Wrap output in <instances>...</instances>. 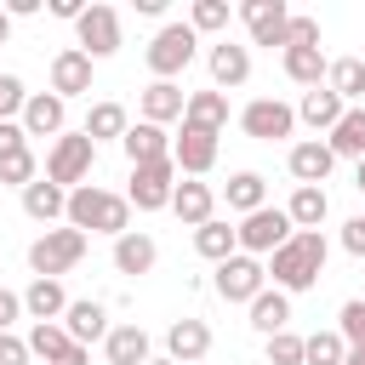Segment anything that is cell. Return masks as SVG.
Masks as SVG:
<instances>
[{
    "label": "cell",
    "instance_id": "obj_25",
    "mask_svg": "<svg viewBox=\"0 0 365 365\" xmlns=\"http://www.w3.org/2000/svg\"><path fill=\"white\" fill-rule=\"evenodd\" d=\"M103 354H108V365H148L154 359V348H148V331L131 319V325H114L108 336H103Z\"/></svg>",
    "mask_w": 365,
    "mask_h": 365
},
{
    "label": "cell",
    "instance_id": "obj_46",
    "mask_svg": "<svg viewBox=\"0 0 365 365\" xmlns=\"http://www.w3.org/2000/svg\"><path fill=\"white\" fill-rule=\"evenodd\" d=\"M342 251L348 257H365V217H348L342 222Z\"/></svg>",
    "mask_w": 365,
    "mask_h": 365
},
{
    "label": "cell",
    "instance_id": "obj_44",
    "mask_svg": "<svg viewBox=\"0 0 365 365\" xmlns=\"http://www.w3.org/2000/svg\"><path fill=\"white\" fill-rule=\"evenodd\" d=\"M29 148V131L17 125V120H0V160H11V154H23Z\"/></svg>",
    "mask_w": 365,
    "mask_h": 365
},
{
    "label": "cell",
    "instance_id": "obj_2",
    "mask_svg": "<svg viewBox=\"0 0 365 365\" xmlns=\"http://www.w3.org/2000/svg\"><path fill=\"white\" fill-rule=\"evenodd\" d=\"M68 228H80V234H108V240H120V234H131V200L125 194H108V188H97V182H80V188H68V217H63Z\"/></svg>",
    "mask_w": 365,
    "mask_h": 365
},
{
    "label": "cell",
    "instance_id": "obj_50",
    "mask_svg": "<svg viewBox=\"0 0 365 365\" xmlns=\"http://www.w3.org/2000/svg\"><path fill=\"white\" fill-rule=\"evenodd\" d=\"M6 40H11V11L0 6V46H6Z\"/></svg>",
    "mask_w": 365,
    "mask_h": 365
},
{
    "label": "cell",
    "instance_id": "obj_10",
    "mask_svg": "<svg viewBox=\"0 0 365 365\" xmlns=\"http://www.w3.org/2000/svg\"><path fill=\"white\" fill-rule=\"evenodd\" d=\"M74 40H80V51H86L91 63L114 57V51H120V11H114V6H103V0H91V6H86V17L74 23Z\"/></svg>",
    "mask_w": 365,
    "mask_h": 365
},
{
    "label": "cell",
    "instance_id": "obj_51",
    "mask_svg": "<svg viewBox=\"0 0 365 365\" xmlns=\"http://www.w3.org/2000/svg\"><path fill=\"white\" fill-rule=\"evenodd\" d=\"M354 188H359V194H365V160H359V165H354Z\"/></svg>",
    "mask_w": 365,
    "mask_h": 365
},
{
    "label": "cell",
    "instance_id": "obj_30",
    "mask_svg": "<svg viewBox=\"0 0 365 365\" xmlns=\"http://www.w3.org/2000/svg\"><path fill=\"white\" fill-rule=\"evenodd\" d=\"M23 211H29L34 222H57V217H68V188H57V182H46V177H34V182L23 188Z\"/></svg>",
    "mask_w": 365,
    "mask_h": 365
},
{
    "label": "cell",
    "instance_id": "obj_34",
    "mask_svg": "<svg viewBox=\"0 0 365 365\" xmlns=\"http://www.w3.org/2000/svg\"><path fill=\"white\" fill-rule=\"evenodd\" d=\"M251 325H257L262 336H274V331H291V297L268 285V291L251 302Z\"/></svg>",
    "mask_w": 365,
    "mask_h": 365
},
{
    "label": "cell",
    "instance_id": "obj_5",
    "mask_svg": "<svg viewBox=\"0 0 365 365\" xmlns=\"http://www.w3.org/2000/svg\"><path fill=\"white\" fill-rule=\"evenodd\" d=\"M91 165H97V143H91L86 131H63V137L51 143V154H46V182L80 188V182L91 177Z\"/></svg>",
    "mask_w": 365,
    "mask_h": 365
},
{
    "label": "cell",
    "instance_id": "obj_43",
    "mask_svg": "<svg viewBox=\"0 0 365 365\" xmlns=\"http://www.w3.org/2000/svg\"><path fill=\"white\" fill-rule=\"evenodd\" d=\"M0 365H34V354H29V336H17V331H0Z\"/></svg>",
    "mask_w": 365,
    "mask_h": 365
},
{
    "label": "cell",
    "instance_id": "obj_45",
    "mask_svg": "<svg viewBox=\"0 0 365 365\" xmlns=\"http://www.w3.org/2000/svg\"><path fill=\"white\" fill-rule=\"evenodd\" d=\"M17 319H29L23 314V291H6L0 285V331H17Z\"/></svg>",
    "mask_w": 365,
    "mask_h": 365
},
{
    "label": "cell",
    "instance_id": "obj_49",
    "mask_svg": "<svg viewBox=\"0 0 365 365\" xmlns=\"http://www.w3.org/2000/svg\"><path fill=\"white\" fill-rule=\"evenodd\" d=\"M63 365H91V348H80V342H74V348L63 354Z\"/></svg>",
    "mask_w": 365,
    "mask_h": 365
},
{
    "label": "cell",
    "instance_id": "obj_13",
    "mask_svg": "<svg viewBox=\"0 0 365 365\" xmlns=\"http://www.w3.org/2000/svg\"><path fill=\"white\" fill-rule=\"evenodd\" d=\"M17 125L29 131V137H63V125H68V103L57 97V91H29V103H23V114H17Z\"/></svg>",
    "mask_w": 365,
    "mask_h": 365
},
{
    "label": "cell",
    "instance_id": "obj_39",
    "mask_svg": "<svg viewBox=\"0 0 365 365\" xmlns=\"http://www.w3.org/2000/svg\"><path fill=\"white\" fill-rule=\"evenodd\" d=\"M262 354H268V365H302V336L297 331H274L262 342Z\"/></svg>",
    "mask_w": 365,
    "mask_h": 365
},
{
    "label": "cell",
    "instance_id": "obj_28",
    "mask_svg": "<svg viewBox=\"0 0 365 365\" xmlns=\"http://www.w3.org/2000/svg\"><path fill=\"white\" fill-rule=\"evenodd\" d=\"M222 200H228V211L251 217V211L268 205V177H262V171H234V177L222 182Z\"/></svg>",
    "mask_w": 365,
    "mask_h": 365
},
{
    "label": "cell",
    "instance_id": "obj_17",
    "mask_svg": "<svg viewBox=\"0 0 365 365\" xmlns=\"http://www.w3.org/2000/svg\"><path fill=\"white\" fill-rule=\"evenodd\" d=\"M171 211H177V222H182V228H205V222L217 217V188H211V182H200V177H182V182H177V194H171Z\"/></svg>",
    "mask_w": 365,
    "mask_h": 365
},
{
    "label": "cell",
    "instance_id": "obj_53",
    "mask_svg": "<svg viewBox=\"0 0 365 365\" xmlns=\"http://www.w3.org/2000/svg\"><path fill=\"white\" fill-rule=\"evenodd\" d=\"M148 365H177V359H165V354H154V359H148Z\"/></svg>",
    "mask_w": 365,
    "mask_h": 365
},
{
    "label": "cell",
    "instance_id": "obj_41",
    "mask_svg": "<svg viewBox=\"0 0 365 365\" xmlns=\"http://www.w3.org/2000/svg\"><path fill=\"white\" fill-rule=\"evenodd\" d=\"M291 46H319V17L291 11V23H285V51H291Z\"/></svg>",
    "mask_w": 365,
    "mask_h": 365
},
{
    "label": "cell",
    "instance_id": "obj_15",
    "mask_svg": "<svg viewBox=\"0 0 365 365\" xmlns=\"http://www.w3.org/2000/svg\"><path fill=\"white\" fill-rule=\"evenodd\" d=\"M211 354V325L205 319H171L165 325V359H177V365H200Z\"/></svg>",
    "mask_w": 365,
    "mask_h": 365
},
{
    "label": "cell",
    "instance_id": "obj_6",
    "mask_svg": "<svg viewBox=\"0 0 365 365\" xmlns=\"http://www.w3.org/2000/svg\"><path fill=\"white\" fill-rule=\"evenodd\" d=\"M211 291L222 297V302H257L262 291H268V262L262 257H245V251H234L228 262H217V279H211Z\"/></svg>",
    "mask_w": 365,
    "mask_h": 365
},
{
    "label": "cell",
    "instance_id": "obj_8",
    "mask_svg": "<svg viewBox=\"0 0 365 365\" xmlns=\"http://www.w3.org/2000/svg\"><path fill=\"white\" fill-rule=\"evenodd\" d=\"M291 234H297V222L285 217V205H262V211L240 217V251L245 257H274Z\"/></svg>",
    "mask_w": 365,
    "mask_h": 365
},
{
    "label": "cell",
    "instance_id": "obj_21",
    "mask_svg": "<svg viewBox=\"0 0 365 365\" xmlns=\"http://www.w3.org/2000/svg\"><path fill=\"white\" fill-rule=\"evenodd\" d=\"M154 262H160V245H154L143 228H131V234H120V240H114V274L143 279V274H154Z\"/></svg>",
    "mask_w": 365,
    "mask_h": 365
},
{
    "label": "cell",
    "instance_id": "obj_36",
    "mask_svg": "<svg viewBox=\"0 0 365 365\" xmlns=\"http://www.w3.org/2000/svg\"><path fill=\"white\" fill-rule=\"evenodd\" d=\"M285 217H291L297 228H319V222L331 217V194H325V188H297V194L285 200Z\"/></svg>",
    "mask_w": 365,
    "mask_h": 365
},
{
    "label": "cell",
    "instance_id": "obj_7",
    "mask_svg": "<svg viewBox=\"0 0 365 365\" xmlns=\"http://www.w3.org/2000/svg\"><path fill=\"white\" fill-rule=\"evenodd\" d=\"M177 182H182V171H177V160H154V165H131V182H125V200H131V211H165V205H171V194H177Z\"/></svg>",
    "mask_w": 365,
    "mask_h": 365
},
{
    "label": "cell",
    "instance_id": "obj_47",
    "mask_svg": "<svg viewBox=\"0 0 365 365\" xmlns=\"http://www.w3.org/2000/svg\"><path fill=\"white\" fill-rule=\"evenodd\" d=\"M51 17H63V23H80V17H86V6H80V0H51Z\"/></svg>",
    "mask_w": 365,
    "mask_h": 365
},
{
    "label": "cell",
    "instance_id": "obj_23",
    "mask_svg": "<svg viewBox=\"0 0 365 365\" xmlns=\"http://www.w3.org/2000/svg\"><path fill=\"white\" fill-rule=\"evenodd\" d=\"M120 148H125V160H131V165H154V160H171V131H165V125L137 120V125L120 137Z\"/></svg>",
    "mask_w": 365,
    "mask_h": 365
},
{
    "label": "cell",
    "instance_id": "obj_33",
    "mask_svg": "<svg viewBox=\"0 0 365 365\" xmlns=\"http://www.w3.org/2000/svg\"><path fill=\"white\" fill-rule=\"evenodd\" d=\"M325 86L354 108V103H365V57H331V74H325Z\"/></svg>",
    "mask_w": 365,
    "mask_h": 365
},
{
    "label": "cell",
    "instance_id": "obj_4",
    "mask_svg": "<svg viewBox=\"0 0 365 365\" xmlns=\"http://www.w3.org/2000/svg\"><path fill=\"white\" fill-rule=\"evenodd\" d=\"M194 51H200V34H194L188 17H182V23H160V34L148 40L143 57H148V74H154V80H177V74L194 63Z\"/></svg>",
    "mask_w": 365,
    "mask_h": 365
},
{
    "label": "cell",
    "instance_id": "obj_54",
    "mask_svg": "<svg viewBox=\"0 0 365 365\" xmlns=\"http://www.w3.org/2000/svg\"><path fill=\"white\" fill-rule=\"evenodd\" d=\"M200 365H205V359H200Z\"/></svg>",
    "mask_w": 365,
    "mask_h": 365
},
{
    "label": "cell",
    "instance_id": "obj_22",
    "mask_svg": "<svg viewBox=\"0 0 365 365\" xmlns=\"http://www.w3.org/2000/svg\"><path fill=\"white\" fill-rule=\"evenodd\" d=\"M68 291H63V279H29V291H23V314L34 319V325H57L63 314H68Z\"/></svg>",
    "mask_w": 365,
    "mask_h": 365
},
{
    "label": "cell",
    "instance_id": "obj_9",
    "mask_svg": "<svg viewBox=\"0 0 365 365\" xmlns=\"http://www.w3.org/2000/svg\"><path fill=\"white\" fill-rule=\"evenodd\" d=\"M240 131L257 137V143H285V137L297 131V108L279 103V97H251V103L240 108Z\"/></svg>",
    "mask_w": 365,
    "mask_h": 365
},
{
    "label": "cell",
    "instance_id": "obj_29",
    "mask_svg": "<svg viewBox=\"0 0 365 365\" xmlns=\"http://www.w3.org/2000/svg\"><path fill=\"white\" fill-rule=\"evenodd\" d=\"M182 125H200V131H217L228 125V97L211 86V91H188V108H182Z\"/></svg>",
    "mask_w": 365,
    "mask_h": 365
},
{
    "label": "cell",
    "instance_id": "obj_40",
    "mask_svg": "<svg viewBox=\"0 0 365 365\" xmlns=\"http://www.w3.org/2000/svg\"><path fill=\"white\" fill-rule=\"evenodd\" d=\"M336 331H342V342H348V348H365V297L342 302V314H336Z\"/></svg>",
    "mask_w": 365,
    "mask_h": 365
},
{
    "label": "cell",
    "instance_id": "obj_31",
    "mask_svg": "<svg viewBox=\"0 0 365 365\" xmlns=\"http://www.w3.org/2000/svg\"><path fill=\"white\" fill-rule=\"evenodd\" d=\"M91 143H120L125 131H131V114L120 108V103H91V114H86V125H80Z\"/></svg>",
    "mask_w": 365,
    "mask_h": 365
},
{
    "label": "cell",
    "instance_id": "obj_48",
    "mask_svg": "<svg viewBox=\"0 0 365 365\" xmlns=\"http://www.w3.org/2000/svg\"><path fill=\"white\" fill-rule=\"evenodd\" d=\"M6 11H11V23H17V17H34L40 0H6Z\"/></svg>",
    "mask_w": 365,
    "mask_h": 365
},
{
    "label": "cell",
    "instance_id": "obj_18",
    "mask_svg": "<svg viewBox=\"0 0 365 365\" xmlns=\"http://www.w3.org/2000/svg\"><path fill=\"white\" fill-rule=\"evenodd\" d=\"M51 91H57L63 103L91 91V57H86L80 46H63V51L51 57Z\"/></svg>",
    "mask_w": 365,
    "mask_h": 365
},
{
    "label": "cell",
    "instance_id": "obj_19",
    "mask_svg": "<svg viewBox=\"0 0 365 365\" xmlns=\"http://www.w3.org/2000/svg\"><path fill=\"white\" fill-rule=\"evenodd\" d=\"M63 331H68L80 348H91V342H103L114 325H108V308H103L97 297H74V302H68V314H63Z\"/></svg>",
    "mask_w": 365,
    "mask_h": 365
},
{
    "label": "cell",
    "instance_id": "obj_26",
    "mask_svg": "<svg viewBox=\"0 0 365 365\" xmlns=\"http://www.w3.org/2000/svg\"><path fill=\"white\" fill-rule=\"evenodd\" d=\"M325 143H331L336 160H354V165H359V160H365V103H354V108L325 131Z\"/></svg>",
    "mask_w": 365,
    "mask_h": 365
},
{
    "label": "cell",
    "instance_id": "obj_37",
    "mask_svg": "<svg viewBox=\"0 0 365 365\" xmlns=\"http://www.w3.org/2000/svg\"><path fill=\"white\" fill-rule=\"evenodd\" d=\"M342 359H348L342 331H314V336H302V365H342Z\"/></svg>",
    "mask_w": 365,
    "mask_h": 365
},
{
    "label": "cell",
    "instance_id": "obj_35",
    "mask_svg": "<svg viewBox=\"0 0 365 365\" xmlns=\"http://www.w3.org/2000/svg\"><path fill=\"white\" fill-rule=\"evenodd\" d=\"M68 348H74V336L63 331V319H57V325H29V354H34V365H63Z\"/></svg>",
    "mask_w": 365,
    "mask_h": 365
},
{
    "label": "cell",
    "instance_id": "obj_14",
    "mask_svg": "<svg viewBox=\"0 0 365 365\" xmlns=\"http://www.w3.org/2000/svg\"><path fill=\"white\" fill-rule=\"evenodd\" d=\"M171 160H177V171H182V177H205V171L217 165V131L182 125V131L171 137Z\"/></svg>",
    "mask_w": 365,
    "mask_h": 365
},
{
    "label": "cell",
    "instance_id": "obj_38",
    "mask_svg": "<svg viewBox=\"0 0 365 365\" xmlns=\"http://www.w3.org/2000/svg\"><path fill=\"white\" fill-rule=\"evenodd\" d=\"M228 17H234L228 0H194V6H188V29H194V34H222Z\"/></svg>",
    "mask_w": 365,
    "mask_h": 365
},
{
    "label": "cell",
    "instance_id": "obj_12",
    "mask_svg": "<svg viewBox=\"0 0 365 365\" xmlns=\"http://www.w3.org/2000/svg\"><path fill=\"white\" fill-rule=\"evenodd\" d=\"M285 165H291L297 188H325V177L336 171V154H331V143H325V137H308V143H291Z\"/></svg>",
    "mask_w": 365,
    "mask_h": 365
},
{
    "label": "cell",
    "instance_id": "obj_32",
    "mask_svg": "<svg viewBox=\"0 0 365 365\" xmlns=\"http://www.w3.org/2000/svg\"><path fill=\"white\" fill-rule=\"evenodd\" d=\"M194 251H200L205 262H228V257L240 251V228H228L222 217H211L205 228H194Z\"/></svg>",
    "mask_w": 365,
    "mask_h": 365
},
{
    "label": "cell",
    "instance_id": "obj_1",
    "mask_svg": "<svg viewBox=\"0 0 365 365\" xmlns=\"http://www.w3.org/2000/svg\"><path fill=\"white\" fill-rule=\"evenodd\" d=\"M325 257H331L325 234H319V228H297V234L268 257V279H274V291H285V297L314 291L319 274H325Z\"/></svg>",
    "mask_w": 365,
    "mask_h": 365
},
{
    "label": "cell",
    "instance_id": "obj_16",
    "mask_svg": "<svg viewBox=\"0 0 365 365\" xmlns=\"http://www.w3.org/2000/svg\"><path fill=\"white\" fill-rule=\"evenodd\" d=\"M205 68H211V86H217V91H234V86L251 80V46H234V40L222 34V40L211 46Z\"/></svg>",
    "mask_w": 365,
    "mask_h": 365
},
{
    "label": "cell",
    "instance_id": "obj_20",
    "mask_svg": "<svg viewBox=\"0 0 365 365\" xmlns=\"http://www.w3.org/2000/svg\"><path fill=\"white\" fill-rule=\"evenodd\" d=\"M137 108H143V120H148V125H171V120H182V108H188V91H182L177 80H154V86H143Z\"/></svg>",
    "mask_w": 365,
    "mask_h": 365
},
{
    "label": "cell",
    "instance_id": "obj_3",
    "mask_svg": "<svg viewBox=\"0 0 365 365\" xmlns=\"http://www.w3.org/2000/svg\"><path fill=\"white\" fill-rule=\"evenodd\" d=\"M86 245H91V234H80V228H46V234L29 245L34 279H63V274L86 257Z\"/></svg>",
    "mask_w": 365,
    "mask_h": 365
},
{
    "label": "cell",
    "instance_id": "obj_24",
    "mask_svg": "<svg viewBox=\"0 0 365 365\" xmlns=\"http://www.w3.org/2000/svg\"><path fill=\"white\" fill-rule=\"evenodd\" d=\"M279 63H285V80L302 86V91L325 86V74H331V57L319 46H291V51H279Z\"/></svg>",
    "mask_w": 365,
    "mask_h": 365
},
{
    "label": "cell",
    "instance_id": "obj_42",
    "mask_svg": "<svg viewBox=\"0 0 365 365\" xmlns=\"http://www.w3.org/2000/svg\"><path fill=\"white\" fill-rule=\"evenodd\" d=\"M23 103H29L23 80H17V74H0V120H17V114H23Z\"/></svg>",
    "mask_w": 365,
    "mask_h": 365
},
{
    "label": "cell",
    "instance_id": "obj_27",
    "mask_svg": "<svg viewBox=\"0 0 365 365\" xmlns=\"http://www.w3.org/2000/svg\"><path fill=\"white\" fill-rule=\"evenodd\" d=\"M342 114H348V103H342L331 86H314V91H302V103H297V120L314 125V131H331Z\"/></svg>",
    "mask_w": 365,
    "mask_h": 365
},
{
    "label": "cell",
    "instance_id": "obj_11",
    "mask_svg": "<svg viewBox=\"0 0 365 365\" xmlns=\"http://www.w3.org/2000/svg\"><path fill=\"white\" fill-rule=\"evenodd\" d=\"M240 23H245L251 46H279V51H285L291 6H285V0H245V6H240Z\"/></svg>",
    "mask_w": 365,
    "mask_h": 365
},
{
    "label": "cell",
    "instance_id": "obj_52",
    "mask_svg": "<svg viewBox=\"0 0 365 365\" xmlns=\"http://www.w3.org/2000/svg\"><path fill=\"white\" fill-rule=\"evenodd\" d=\"M342 365H365V348H348V359Z\"/></svg>",
    "mask_w": 365,
    "mask_h": 365
}]
</instances>
